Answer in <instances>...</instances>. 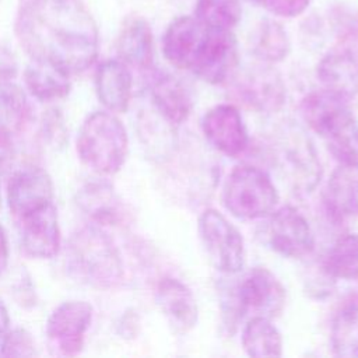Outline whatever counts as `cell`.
I'll return each mask as SVG.
<instances>
[{
	"mask_svg": "<svg viewBox=\"0 0 358 358\" xmlns=\"http://www.w3.org/2000/svg\"><path fill=\"white\" fill-rule=\"evenodd\" d=\"M15 35L32 62L67 76L85 71L99 50L98 25L81 0H25Z\"/></svg>",
	"mask_w": 358,
	"mask_h": 358,
	"instance_id": "cell-1",
	"label": "cell"
},
{
	"mask_svg": "<svg viewBox=\"0 0 358 358\" xmlns=\"http://www.w3.org/2000/svg\"><path fill=\"white\" fill-rule=\"evenodd\" d=\"M301 113L340 164L358 161V120L347 101L324 90L315 91L302 99Z\"/></svg>",
	"mask_w": 358,
	"mask_h": 358,
	"instance_id": "cell-2",
	"label": "cell"
},
{
	"mask_svg": "<svg viewBox=\"0 0 358 358\" xmlns=\"http://www.w3.org/2000/svg\"><path fill=\"white\" fill-rule=\"evenodd\" d=\"M67 267L80 281L113 288L123 280V262L112 238L98 227H84L69 241Z\"/></svg>",
	"mask_w": 358,
	"mask_h": 358,
	"instance_id": "cell-3",
	"label": "cell"
},
{
	"mask_svg": "<svg viewBox=\"0 0 358 358\" xmlns=\"http://www.w3.org/2000/svg\"><path fill=\"white\" fill-rule=\"evenodd\" d=\"M127 151L126 127L112 112L98 110L84 120L77 137V154L90 169L113 175L123 166Z\"/></svg>",
	"mask_w": 358,
	"mask_h": 358,
	"instance_id": "cell-4",
	"label": "cell"
},
{
	"mask_svg": "<svg viewBox=\"0 0 358 358\" xmlns=\"http://www.w3.org/2000/svg\"><path fill=\"white\" fill-rule=\"evenodd\" d=\"M221 200L231 215L239 220H256L273 213L280 196L263 169L242 164L227 176Z\"/></svg>",
	"mask_w": 358,
	"mask_h": 358,
	"instance_id": "cell-5",
	"label": "cell"
},
{
	"mask_svg": "<svg viewBox=\"0 0 358 358\" xmlns=\"http://www.w3.org/2000/svg\"><path fill=\"white\" fill-rule=\"evenodd\" d=\"M287 292L280 280L266 267L252 268L229 296L228 323L235 326L243 317L275 319L285 308Z\"/></svg>",
	"mask_w": 358,
	"mask_h": 358,
	"instance_id": "cell-6",
	"label": "cell"
},
{
	"mask_svg": "<svg viewBox=\"0 0 358 358\" xmlns=\"http://www.w3.org/2000/svg\"><path fill=\"white\" fill-rule=\"evenodd\" d=\"M197 231L211 264L224 274H236L245 266V241L239 229L218 210L201 213Z\"/></svg>",
	"mask_w": 358,
	"mask_h": 358,
	"instance_id": "cell-7",
	"label": "cell"
},
{
	"mask_svg": "<svg viewBox=\"0 0 358 358\" xmlns=\"http://www.w3.org/2000/svg\"><path fill=\"white\" fill-rule=\"evenodd\" d=\"M278 168L298 192H310L320 180L322 166L316 150L306 134L294 126H285L274 143Z\"/></svg>",
	"mask_w": 358,
	"mask_h": 358,
	"instance_id": "cell-8",
	"label": "cell"
},
{
	"mask_svg": "<svg viewBox=\"0 0 358 358\" xmlns=\"http://www.w3.org/2000/svg\"><path fill=\"white\" fill-rule=\"evenodd\" d=\"M264 229L271 250L288 259L312 253L315 236L308 220L292 206H282L270 213Z\"/></svg>",
	"mask_w": 358,
	"mask_h": 358,
	"instance_id": "cell-9",
	"label": "cell"
},
{
	"mask_svg": "<svg viewBox=\"0 0 358 358\" xmlns=\"http://www.w3.org/2000/svg\"><path fill=\"white\" fill-rule=\"evenodd\" d=\"M92 320V306L85 301H66L48 317L46 336L59 355H77Z\"/></svg>",
	"mask_w": 358,
	"mask_h": 358,
	"instance_id": "cell-10",
	"label": "cell"
},
{
	"mask_svg": "<svg viewBox=\"0 0 358 358\" xmlns=\"http://www.w3.org/2000/svg\"><path fill=\"white\" fill-rule=\"evenodd\" d=\"M239 64V48L232 31L208 29L192 71L203 81L218 85L231 78Z\"/></svg>",
	"mask_w": 358,
	"mask_h": 358,
	"instance_id": "cell-11",
	"label": "cell"
},
{
	"mask_svg": "<svg viewBox=\"0 0 358 358\" xmlns=\"http://www.w3.org/2000/svg\"><path fill=\"white\" fill-rule=\"evenodd\" d=\"M206 140L221 154L236 158L249 145V136L243 119L231 103H220L208 109L201 119Z\"/></svg>",
	"mask_w": 358,
	"mask_h": 358,
	"instance_id": "cell-12",
	"label": "cell"
},
{
	"mask_svg": "<svg viewBox=\"0 0 358 358\" xmlns=\"http://www.w3.org/2000/svg\"><path fill=\"white\" fill-rule=\"evenodd\" d=\"M7 203L11 214L20 220L53 203V182L39 166L15 171L7 185Z\"/></svg>",
	"mask_w": 358,
	"mask_h": 358,
	"instance_id": "cell-13",
	"label": "cell"
},
{
	"mask_svg": "<svg viewBox=\"0 0 358 358\" xmlns=\"http://www.w3.org/2000/svg\"><path fill=\"white\" fill-rule=\"evenodd\" d=\"M208 28L194 15H179L169 22L162 38V53L176 69L192 70Z\"/></svg>",
	"mask_w": 358,
	"mask_h": 358,
	"instance_id": "cell-14",
	"label": "cell"
},
{
	"mask_svg": "<svg viewBox=\"0 0 358 358\" xmlns=\"http://www.w3.org/2000/svg\"><path fill=\"white\" fill-rule=\"evenodd\" d=\"M239 99L259 112H277L285 102V87L275 70L268 66L252 69L235 84Z\"/></svg>",
	"mask_w": 358,
	"mask_h": 358,
	"instance_id": "cell-15",
	"label": "cell"
},
{
	"mask_svg": "<svg viewBox=\"0 0 358 358\" xmlns=\"http://www.w3.org/2000/svg\"><path fill=\"white\" fill-rule=\"evenodd\" d=\"M155 301L172 330L186 334L199 320V308L190 288L178 278L164 277L155 289Z\"/></svg>",
	"mask_w": 358,
	"mask_h": 358,
	"instance_id": "cell-16",
	"label": "cell"
},
{
	"mask_svg": "<svg viewBox=\"0 0 358 358\" xmlns=\"http://www.w3.org/2000/svg\"><path fill=\"white\" fill-rule=\"evenodd\" d=\"M24 252L35 259H52L60 246V227L55 204L18 220Z\"/></svg>",
	"mask_w": 358,
	"mask_h": 358,
	"instance_id": "cell-17",
	"label": "cell"
},
{
	"mask_svg": "<svg viewBox=\"0 0 358 358\" xmlns=\"http://www.w3.org/2000/svg\"><path fill=\"white\" fill-rule=\"evenodd\" d=\"M133 78L127 64L109 59L102 62L95 71V90L101 103L115 113L127 110L131 99Z\"/></svg>",
	"mask_w": 358,
	"mask_h": 358,
	"instance_id": "cell-18",
	"label": "cell"
},
{
	"mask_svg": "<svg viewBox=\"0 0 358 358\" xmlns=\"http://www.w3.org/2000/svg\"><path fill=\"white\" fill-rule=\"evenodd\" d=\"M324 91L348 101L358 92V59L347 49L327 53L317 64Z\"/></svg>",
	"mask_w": 358,
	"mask_h": 358,
	"instance_id": "cell-19",
	"label": "cell"
},
{
	"mask_svg": "<svg viewBox=\"0 0 358 358\" xmlns=\"http://www.w3.org/2000/svg\"><path fill=\"white\" fill-rule=\"evenodd\" d=\"M323 197L334 218L358 217V161L340 164L333 171Z\"/></svg>",
	"mask_w": 358,
	"mask_h": 358,
	"instance_id": "cell-20",
	"label": "cell"
},
{
	"mask_svg": "<svg viewBox=\"0 0 358 358\" xmlns=\"http://www.w3.org/2000/svg\"><path fill=\"white\" fill-rule=\"evenodd\" d=\"M151 99L155 110L171 124H180L192 112V96L185 84L171 76L158 74L151 83Z\"/></svg>",
	"mask_w": 358,
	"mask_h": 358,
	"instance_id": "cell-21",
	"label": "cell"
},
{
	"mask_svg": "<svg viewBox=\"0 0 358 358\" xmlns=\"http://www.w3.org/2000/svg\"><path fill=\"white\" fill-rule=\"evenodd\" d=\"M116 50L126 64L150 69L154 60V36L150 24L141 17L130 18L117 36Z\"/></svg>",
	"mask_w": 358,
	"mask_h": 358,
	"instance_id": "cell-22",
	"label": "cell"
},
{
	"mask_svg": "<svg viewBox=\"0 0 358 358\" xmlns=\"http://www.w3.org/2000/svg\"><path fill=\"white\" fill-rule=\"evenodd\" d=\"M77 204L95 222L116 225L123 217V207L113 187L105 182H90L77 193Z\"/></svg>",
	"mask_w": 358,
	"mask_h": 358,
	"instance_id": "cell-23",
	"label": "cell"
},
{
	"mask_svg": "<svg viewBox=\"0 0 358 358\" xmlns=\"http://www.w3.org/2000/svg\"><path fill=\"white\" fill-rule=\"evenodd\" d=\"M330 343L336 355L358 357V289L338 303L331 320Z\"/></svg>",
	"mask_w": 358,
	"mask_h": 358,
	"instance_id": "cell-24",
	"label": "cell"
},
{
	"mask_svg": "<svg viewBox=\"0 0 358 358\" xmlns=\"http://www.w3.org/2000/svg\"><path fill=\"white\" fill-rule=\"evenodd\" d=\"M241 343L249 357H281L282 337L271 319L253 316L249 317L242 329Z\"/></svg>",
	"mask_w": 358,
	"mask_h": 358,
	"instance_id": "cell-25",
	"label": "cell"
},
{
	"mask_svg": "<svg viewBox=\"0 0 358 358\" xmlns=\"http://www.w3.org/2000/svg\"><path fill=\"white\" fill-rule=\"evenodd\" d=\"M28 116V101L22 88L10 80H0V145H8Z\"/></svg>",
	"mask_w": 358,
	"mask_h": 358,
	"instance_id": "cell-26",
	"label": "cell"
},
{
	"mask_svg": "<svg viewBox=\"0 0 358 358\" xmlns=\"http://www.w3.org/2000/svg\"><path fill=\"white\" fill-rule=\"evenodd\" d=\"M24 81L29 92L39 101L63 99L71 88L67 74L38 62H32L25 69Z\"/></svg>",
	"mask_w": 358,
	"mask_h": 358,
	"instance_id": "cell-27",
	"label": "cell"
},
{
	"mask_svg": "<svg viewBox=\"0 0 358 358\" xmlns=\"http://www.w3.org/2000/svg\"><path fill=\"white\" fill-rule=\"evenodd\" d=\"M323 271L331 278L358 281V234L336 241L323 260Z\"/></svg>",
	"mask_w": 358,
	"mask_h": 358,
	"instance_id": "cell-28",
	"label": "cell"
},
{
	"mask_svg": "<svg viewBox=\"0 0 358 358\" xmlns=\"http://www.w3.org/2000/svg\"><path fill=\"white\" fill-rule=\"evenodd\" d=\"M291 52V41L285 28L275 20H264L253 41V53L264 63L282 62Z\"/></svg>",
	"mask_w": 358,
	"mask_h": 358,
	"instance_id": "cell-29",
	"label": "cell"
},
{
	"mask_svg": "<svg viewBox=\"0 0 358 358\" xmlns=\"http://www.w3.org/2000/svg\"><path fill=\"white\" fill-rule=\"evenodd\" d=\"M193 15L208 29L232 31L242 18L241 0H196Z\"/></svg>",
	"mask_w": 358,
	"mask_h": 358,
	"instance_id": "cell-30",
	"label": "cell"
},
{
	"mask_svg": "<svg viewBox=\"0 0 358 358\" xmlns=\"http://www.w3.org/2000/svg\"><path fill=\"white\" fill-rule=\"evenodd\" d=\"M1 357H34L36 355V348L32 336L21 327L8 330L4 336L1 350Z\"/></svg>",
	"mask_w": 358,
	"mask_h": 358,
	"instance_id": "cell-31",
	"label": "cell"
},
{
	"mask_svg": "<svg viewBox=\"0 0 358 358\" xmlns=\"http://www.w3.org/2000/svg\"><path fill=\"white\" fill-rule=\"evenodd\" d=\"M312 0H263L264 7L277 17L294 18L303 14Z\"/></svg>",
	"mask_w": 358,
	"mask_h": 358,
	"instance_id": "cell-32",
	"label": "cell"
},
{
	"mask_svg": "<svg viewBox=\"0 0 358 358\" xmlns=\"http://www.w3.org/2000/svg\"><path fill=\"white\" fill-rule=\"evenodd\" d=\"M17 70L18 64L14 53L8 48L0 45V80H10L15 77Z\"/></svg>",
	"mask_w": 358,
	"mask_h": 358,
	"instance_id": "cell-33",
	"label": "cell"
},
{
	"mask_svg": "<svg viewBox=\"0 0 358 358\" xmlns=\"http://www.w3.org/2000/svg\"><path fill=\"white\" fill-rule=\"evenodd\" d=\"M8 264V242H7V235L0 225V275L4 273Z\"/></svg>",
	"mask_w": 358,
	"mask_h": 358,
	"instance_id": "cell-34",
	"label": "cell"
},
{
	"mask_svg": "<svg viewBox=\"0 0 358 358\" xmlns=\"http://www.w3.org/2000/svg\"><path fill=\"white\" fill-rule=\"evenodd\" d=\"M8 323H10V319H8V315H7V309L3 305V302L0 301V350H1L4 336L8 331Z\"/></svg>",
	"mask_w": 358,
	"mask_h": 358,
	"instance_id": "cell-35",
	"label": "cell"
},
{
	"mask_svg": "<svg viewBox=\"0 0 358 358\" xmlns=\"http://www.w3.org/2000/svg\"><path fill=\"white\" fill-rule=\"evenodd\" d=\"M0 206H1V194H0Z\"/></svg>",
	"mask_w": 358,
	"mask_h": 358,
	"instance_id": "cell-36",
	"label": "cell"
},
{
	"mask_svg": "<svg viewBox=\"0 0 358 358\" xmlns=\"http://www.w3.org/2000/svg\"><path fill=\"white\" fill-rule=\"evenodd\" d=\"M256 1H260V3H263V0H256Z\"/></svg>",
	"mask_w": 358,
	"mask_h": 358,
	"instance_id": "cell-37",
	"label": "cell"
},
{
	"mask_svg": "<svg viewBox=\"0 0 358 358\" xmlns=\"http://www.w3.org/2000/svg\"><path fill=\"white\" fill-rule=\"evenodd\" d=\"M22 1H25V0H22Z\"/></svg>",
	"mask_w": 358,
	"mask_h": 358,
	"instance_id": "cell-38",
	"label": "cell"
}]
</instances>
